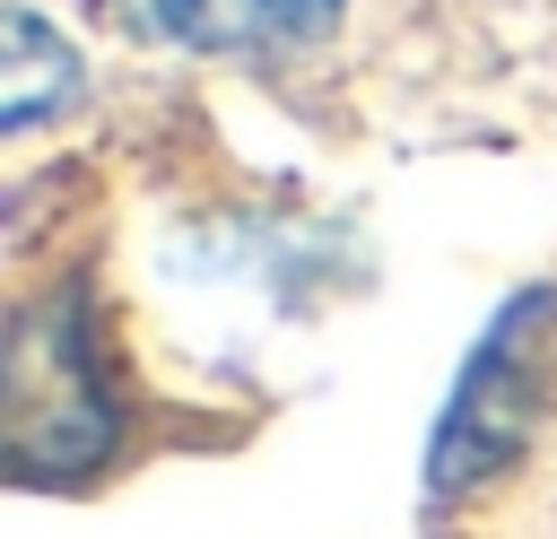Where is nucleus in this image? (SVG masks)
I'll list each match as a JSON object with an SVG mask.
<instances>
[{
    "label": "nucleus",
    "instance_id": "f257e3e1",
    "mask_svg": "<svg viewBox=\"0 0 557 539\" xmlns=\"http://www.w3.org/2000/svg\"><path fill=\"white\" fill-rule=\"evenodd\" d=\"M548 330H557V287H522V296L487 322V339H479V356L461 365V383H453V400H444V426H435V443H426V487H435V496L487 487V478L531 443V417H540V400H548Z\"/></svg>",
    "mask_w": 557,
    "mask_h": 539
},
{
    "label": "nucleus",
    "instance_id": "f03ea898",
    "mask_svg": "<svg viewBox=\"0 0 557 539\" xmlns=\"http://www.w3.org/2000/svg\"><path fill=\"white\" fill-rule=\"evenodd\" d=\"M131 35L174 43V52H305L339 26L348 0H113Z\"/></svg>",
    "mask_w": 557,
    "mask_h": 539
},
{
    "label": "nucleus",
    "instance_id": "7ed1b4c3",
    "mask_svg": "<svg viewBox=\"0 0 557 539\" xmlns=\"http://www.w3.org/2000/svg\"><path fill=\"white\" fill-rule=\"evenodd\" d=\"M70 104H78V52H70V35H52L35 9H9L0 17V130L26 139L35 122H52Z\"/></svg>",
    "mask_w": 557,
    "mask_h": 539
}]
</instances>
